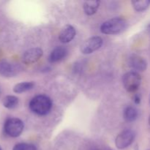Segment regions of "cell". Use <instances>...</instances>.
I'll return each mask as SVG.
<instances>
[{"label": "cell", "instance_id": "cell-19", "mask_svg": "<svg viewBox=\"0 0 150 150\" xmlns=\"http://www.w3.org/2000/svg\"><path fill=\"white\" fill-rule=\"evenodd\" d=\"M149 125H150V117H149Z\"/></svg>", "mask_w": 150, "mask_h": 150}, {"label": "cell", "instance_id": "cell-16", "mask_svg": "<svg viewBox=\"0 0 150 150\" xmlns=\"http://www.w3.org/2000/svg\"><path fill=\"white\" fill-rule=\"evenodd\" d=\"M132 5L137 12H144L147 10L150 6V0H136L132 1Z\"/></svg>", "mask_w": 150, "mask_h": 150}, {"label": "cell", "instance_id": "cell-14", "mask_svg": "<svg viewBox=\"0 0 150 150\" xmlns=\"http://www.w3.org/2000/svg\"><path fill=\"white\" fill-rule=\"evenodd\" d=\"M35 86V83L32 81L21 82L16 84L13 87V92L17 94H21L32 89Z\"/></svg>", "mask_w": 150, "mask_h": 150}, {"label": "cell", "instance_id": "cell-2", "mask_svg": "<svg viewBox=\"0 0 150 150\" xmlns=\"http://www.w3.org/2000/svg\"><path fill=\"white\" fill-rule=\"evenodd\" d=\"M127 27V21L122 18H114L104 22L100 32L105 35H117L122 32Z\"/></svg>", "mask_w": 150, "mask_h": 150}, {"label": "cell", "instance_id": "cell-20", "mask_svg": "<svg viewBox=\"0 0 150 150\" xmlns=\"http://www.w3.org/2000/svg\"><path fill=\"white\" fill-rule=\"evenodd\" d=\"M149 30L150 31V26H149Z\"/></svg>", "mask_w": 150, "mask_h": 150}, {"label": "cell", "instance_id": "cell-13", "mask_svg": "<svg viewBox=\"0 0 150 150\" xmlns=\"http://www.w3.org/2000/svg\"><path fill=\"white\" fill-rule=\"evenodd\" d=\"M100 1H86L83 3V10L87 16H92L98 11Z\"/></svg>", "mask_w": 150, "mask_h": 150}, {"label": "cell", "instance_id": "cell-9", "mask_svg": "<svg viewBox=\"0 0 150 150\" xmlns=\"http://www.w3.org/2000/svg\"><path fill=\"white\" fill-rule=\"evenodd\" d=\"M128 65L135 72H144L147 67V62L143 57L134 54L129 58Z\"/></svg>", "mask_w": 150, "mask_h": 150}, {"label": "cell", "instance_id": "cell-21", "mask_svg": "<svg viewBox=\"0 0 150 150\" xmlns=\"http://www.w3.org/2000/svg\"><path fill=\"white\" fill-rule=\"evenodd\" d=\"M0 150H1V146H0Z\"/></svg>", "mask_w": 150, "mask_h": 150}, {"label": "cell", "instance_id": "cell-5", "mask_svg": "<svg viewBox=\"0 0 150 150\" xmlns=\"http://www.w3.org/2000/svg\"><path fill=\"white\" fill-rule=\"evenodd\" d=\"M102 45L103 39L100 37H92L83 42L81 45L80 51L83 54H90L99 50Z\"/></svg>", "mask_w": 150, "mask_h": 150}, {"label": "cell", "instance_id": "cell-15", "mask_svg": "<svg viewBox=\"0 0 150 150\" xmlns=\"http://www.w3.org/2000/svg\"><path fill=\"white\" fill-rule=\"evenodd\" d=\"M3 105L8 109H13L16 108L19 103V100L14 95H7L4 97L2 101Z\"/></svg>", "mask_w": 150, "mask_h": 150}, {"label": "cell", "instance_id": "cell-6", "mask_svg": "<svg viewBox=\"0 0 150 150\" xmlns=\"http://www.w3.org/2000/svg\"><path fill=\"white\" fill-rule=\"evenodd\" d=\"M135 139V133L131 130H125L117 136L115 145L117 149H124L132 144Z\"/></svg>", "mask_w": 150, "mask_h": 150}, {"label": "cell", "instance_id": "cell-11", "mask_svg": "<svg viewBox=\"0 0 150 150\" xmlns=\"http://www.w3.org/2000/svg\"><path fill=\"white\" fill-rule=\"evenodd\" d=\"M68 54V49L64 46H58L56 47L49 56L48 60L51 63L58 62L62 61L64 59L66 58V57Z\"/></svg>", "mask_w": 150, "mask_h": 150}, {"label": "cell", "instance_id": "cell-1", "mask_svg": "<svg viewBox=\"0 0 150 150\" xmlns=\"http://www.w3.org/2000/svg\"><path fill=\"white\" fill-rule=\"evenodd\" d=\"M29 106L33 113L38 115L44 116L48 114L51 110L52 102L46 95H39L31 100Z\"/></svg>", "mask_w": 150, "mask_h": 150}, {"label": "cell", "instance_id": "cell-10", "mask_svg": "<svg viewBox=\"0 0 150 150\" xmlns=\"http://www.w3.org/2000/svg\"><path fill=\"white\" fill-rule=\"evenodd\" d=\"M76 31L71 25H66L62 29L59 35V40L62 43H68L71 42L76 37Z\"/></svg>", "mask_w": 150, "mask_h": 150}, {"label": "cell", "instance_id": "cell-12", "mask_svg": "<svg viewBox=\"0 0 150 150\" xmlns=\"http://www.w3.org/2000/svg\"><path fill=\"white\" fill-rule=\"evenodd\" d=\"M139 113L138 110L133 106H127L125 108L124 113H123V117L125 120L127 122H133L136 121L138 118Z\"/></svg>", "mask_w": 150, "mask_h": 150}, {"label": "cell", "instance_id": "cell-8", "mask_svg": "<svg viewBox=\"0 0 150 150\" xmlns=\"http://www.w3.org/2000/svg\"><path fill=\"white\" fill-rule=\"evenodd\" d=\"M43 51L40 48H33L25 51L22 57V62L26 64L37 62L42 57Z\"/></svg>", "mask_w": 150, "mask_h": 150}, {"label": "cell", "instance_id": "cell-18", "mask_svg": "<svg viewBox=\"0 0 150 150\" xmlns=\"http://www.w3.org/2000/svg\"><path fill=\"white\" fill-rule=\"evenodd\" d=\"M133 102L136 104V105H139L140 104L141 100H142V98H141V96L139 95V94H135L133 97Z\"/></svg>", "mask_w": 150, "mask_h": 150}, {"label": "cell", "instance_id": "cell-17", "mask_svg": "<svg viewBox=\"0 0 150 150\" xmlns=\"http://www.w3.org/2000/svg\"><path fill=\"white\" fill-rule=\"evenodd\" d=\"M13 150H37V148L32 144L19 143L15 145Z\"/></svg>", "mask_w": 150, "mask_h": 150}, {"label": "cell", "instance_id": "cell-7", "mask_svg": "<svg viewBox=\"0 0 150 150\" xmlns=\"http://www.w3.org/2000/svg\"><path fill=\"white\" fill-rule=\"evenodd\" d=\"M21 67L18 64H12L7 61L0 62V75L4 77H13L18 74Z\"/></svg>", "mask_w": 150, "mask_h": 150}, {"label": "cell", "instance_id": "cell-22", "mask_svg": "<svg viewBox=\"0 0 150 150\" xmlns=\"http://www.w3.org/2000/svg\"><path fill=\"white\" fill-rule=\"evenodd\" d=\"M149 103H150V100H149Z\"/></svg>", "mask_w": 150, "mask_h": 150}, {"label": "cell", "instance_id": "cell-4", "mask_svg": "<svg viewBox=\"0 0 150 150\" xmlns=\"http://www.w3.org/2000/svg\"><path fill=\"white\" fill-rule=\"evenodd\" d=\"M124 87L128 92H135L140 87L142 77L138 72L130 71L124 75L122 79Z\"/></svg>", "mask_w": 150, "mask_h": 150}, {"label": "cell", "instance_id": "cell-3", "mask_svg": "<svg viewBox=\"0 0 150 150\" xmlns=\"http://www.w3.org/2000/svg\"><path fill=\"white\" fill-rule=\"evenodd\" d=\"M24 127L23 122L18 118H9L4 125V133L12 138L18 137L22 133Z\"/></svg>", "mask_w": 150, "mask_h": 150}]
</instances>
